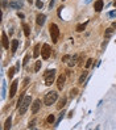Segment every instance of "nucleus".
<instances>
[{"mask_svg": "<svg viewBox=\"0 0 116 130\" xmlns=\"http://www.w3.org/2000/svg\"><path fill=\"white\" fill-rule=\"evenodd\" d=\"M1 41H3V46H4L5 49H8L9 47V41H8V37H7L5 33L1 34Z\"/></svg>", "mask_w": 116, "mask_h": 130, "instance_id": "9b49d317", "label": "nucleus"}, {"mask_svg": "<svg viewBox=\"0 0 116 130\" xmlns=\"http://www.w3.org/2000/svg\"><path fill=\"white\" fill-rule=\"evenodd\" d=\"M45 20H46V16L42 15V13H40V15L37 16V20H36V22H37V25H41V26H42V25L45 24Z\"/></svg>", "mask_w": 116, "mask_h": 130, "instance_id": "1a4fd4ad", "label": "nucleus"}, {"mask_svg": "<svg viewBox=\"0 0 116 130\" xmlns=\"http://www.w3.org/2000/svg\"><path fill=\"white\" fill-rule=\"evenodd\" d=\"M5 97V82H3V87H1V99Z\"/></svg>", "mask_w": 116, "mask_h": 130, "instance_id": "4be33fe9", "label": "nucleus"}, {"mask_svg": "<svg viewBox=\"0 0 116 130\" xmlns=\"http://www.w3.org/2000/svg\"><path fill=\"white\" fill-rule=\"evenodd\" d=\"M53 4H54V0H51V1H50V5H49L50 9H51V7H53Z\"/></svg>", "mask_w": 116, "mask_h": 130, "instance_id": "e433bc0d", "label": "nucleus"}, {"mask_svg": "<svg viewBox=\"0 0 116 130\" xmlns=\"http://www.w3.org/2000/svg\"><path fill=\"white\" fill-rule=\"evenodd\" d=\"M48 122H49V123H53L54 122V114H50L49 117H48Z\"/></svg>", "mask_w": 116, "mask_h": 130, "instance_id": "393cba45", "label": "nucleus"}, {"mask_svg": "<svg viewBox=\"0 0 116 130\" xmlns=\"http://www.w3.org/2000/svg\"><path fill=\"white\" fill-rule=\"evenodd\" d=\"M40 69H41V62L38 61V62H36V66H34V71H40Z\"/></svg>", "mask_w": 116, "mask_h": 130, "instance_id": "b1692460", "label": "nucleus"}, {"mask_svg": "<svg viewBox=\"0 0 116 130\" xmlns=\"http://www.w3.org/2000/svg\"><path fill=\"white\" fill-rule=\"evenodd\" d=\"M28 83H29V78H25V79H24V83H22V84H24V87H27Z\"/></svg>", "mask_w": 116, "mask_h": 130, "instance_id": "2f4dec72", "label": "nucleus"}, {"mask_svg": "<svg viewBox=\"0 0 116 130\" xmlns=\"http://www.w3.org/2000/svg\"><path fill=\"white\" fill-rule=\"evenodd\" d=\"M28 61H29V55H27V57L24 58V62H22V64H24V66H25V64L28 63Z\"/></svg>", "mask_w": 116, "mask_h": 130, "instance_id": "7c9ffc66", "label": "nucleus"}, {"mask_svg": "<svg viewBox=\"0 0 116 130\" xmlns=\"http://www.w3.org/2000/svg\"><path fill=\"white\" fill-rule=\"evenodd\" d=\"M65 80H66V76H65V75L58 76V79H57V86H58V89H62V88H63V86H65Z\"/></svg>", "mask_w": 116, "mask_h": 130, "instance_id": "0eeeda50", "label": "nucleus"}, {"mask_svg": "<svg viewBox=\"0 0 116 130\" xmlns=\"http://www.w3.org/2000/svg\"><path fill=\"white\" fill-rule=\"evenodd\" d=\"M65 105H66V97H62L59 100V104H58V109H62Z\"/></svg>", "mask_w": 116, "mask_h": 130, "instance_id": "4468645a", "label": "nucleus"}, {"mask_svg": "<svg viewBox=\"0 0 116 130\" xmlns=\"http://www.w3.org/2000/svg\"><path fill=\"white\" fill-rule=\"evenodd\" d=\"M3 7H4V8L7 7V1H5V0H3Z\"/></svg>", "mask_w": 116, "mask_h": 130, "instance_id": "c9c22d12", "label": "nucleus"}, {"mask_svg": "<svg viewBox=\"0 0 116 130\" xmlns=\"http://www.w3.org/2000/svg\"><path fill=\"white\" fill-rule=\"evenodd\" d=\"M63 114H65V112H62V113H61V114H59V118L57 120V122H56V126H57V125H58V123H59V122H61V120L63 118Z\"/></svg>", "mask_w": 116, "mask_h": 130, "instance_id": "bb28decb", "label": "nucleus"}, {"mask_svg": "<svg viewBox=\"0 0 116 130\" xmlns=\"http://www.w3.org/2000/svg\"><path fill=\"white\" fill-rule=\"evenodd\" d=\"M70 58H71V57H70V55H65V57L62 58V61H63V62H66V61H69Z\"/></svg>", "mask_w": 116, "mask_h": 130, "instance_id": "473e14b6", "label": "nucleus"}, {"mask_svg": "<svg viewBox=\"0 0 116 130\" xmlns=\"http://www.w3.org/2000/svg\"><path fill=\"white\" fill-rule=\"evenodd\" d=\"M9 7H11V8H21L22 7V1H21V0H17V1H11V3H9Z\"/></svg>", "mask_w": 116, "mask_h": 130, "instance_id": "f8f14e48", "label": "nucleus"}, {"mask_svg": "<svg viewBox=\"0 0 116 130\" xmlns=\"http://www.w3.org/2000/svg\"><path fill=\"white\" fill-rule=\"evenodd\" d=\"M77 95H78V89H77V88H73L71 91H70V96H71V97H75Z\"/></svg>", "mask_w": 116, "mask_h": 130, "instance_id": "412c9836", "label": "nucleus"}, {"mask_svg": "<svg viewBox=\"0 0 116 130\" xmlns=\"http://www.w3.org/2000/svg\"><path fill=\"white\" fill-rule=\"evenodd\" d=\"M62 1H65V0H62Z\"/></svg>", "mask_w": 116, "mask_h": 130, "instance_id": "a19ab883", "label": "nucleus"}, {"mask_svg": "<svg viewBox=\"0 0 116 130\" xmlns=\"http://www.w3.org/2000/svg\"><path fill=\"white\" fill-rule=\"evenodd\" d=\"M112 28H115V29H116V22H114V24H112Z\"/></svg>", "mask_w": 116, "mask_h": 130, "instance_id": "4c0bfd02", "label": "nucleus"}, {"mask_svg": "<svg viewBox=\"0 0 116 130\" xmlns=\"http://www.w3.org/2000/svg\"><path fill=\"white\" fill-rule=\"evenodd\" d=\"M109 17H116V11H112V12H109L108 13Z\"/></svg>", "mask_w": 116, "mask_h": 130, "instance_id": "c756f323", "label": "nucleus"}, {"mask_svg": "<svg viewBox=\"0 0 116 130\" xmlns=\"http://www.w3.org/2000/svg\"><path fill=\"white\" fill-rule=\"evenodd\" d=\"M36 5H37V8H42L44 3L41 1V0H37V1H36Z\"/></svg>", "mask_w": 116, "mask_h": 130, "instance_id": "cd10ccee", "label": "nucleus"}, {"mask_svg": "<svg viewBox=\"0 0 116 130\" xmlns=\"http://www.w3.org/2000/svg\"><path fill=\"white\" fill-rule=\"evenodd\" d=\"M77 59H78V55H74V57H71V58H70L69 64H70V66H75V64H77Z\"/></svg>", "mask_w": 116, "mask_h": 130, "instance_id": "2eb2a0df", "label": "nucleus"}, {"mask_svg": "<svg viewBox=\"0 0 116 130\" xmlns=\"http://www.w3.org/2000/svg\"><path fill=\"white\" fill-rule=\"evenodd\" d=\"M30 103H32V99H30V96H25L24 97V100L21 101V104L19 105V114H24L25 112H27V109L29 108V105H30Z\"/></svg>", "mask_w": 116, "mask_h": 130, "instance_id": "f257e3e1", "label": "nucleus"}, {"mask_svg": "<svg viewBox=\"0 0 116 130\" xmlns=\"http://www.w3.org/2000/svg\"><path fill=\"white\" fill-rule=\"evenodd\" d=\"M28 1H29V3H32V1H33V0H28Z\"/></svg>", "mask_w": 116, "mask_h": 130, "instance_id": "58836bf2", "label": "nucleus"}, {"mask_svg": "<svg viewBox=\"0 0 116 130\" xmlns=\"http://www.w3.org/2000/svg\"><path fill=\"white\" fill-rule=\"evenodd\" d=\"M112 32H114V30H112V28L107 29V30H106V37H109V35L112 34Z\"/></svg>", "mask_w": 116, "mask_h": 130, "instance_id": "a878e982", "label": "nucleus"}, {"mask_svg": "<svg viewBox=\"0 0 116 130\" xmlns=\"http://www.w3.org/2000/svg\"><path fill=\"white\" fill-rule=\"evenodd\" d=\"M50 54H51L50 45L44 43V45H42V49H41V55H42V58H44V59H48V58L50 57Z\"/></svg>", "mask_w": 116, "mask_h": 130, "instance_id": "39448f33", "label": "nucleus"}, {"mask_svg": "<svg viewBox=\"0 0 116 130\" xmlns=\"http://www.w3.org/2000/svg\"><path fill=\"white\" fill-rule=\"evenodd\" d=\"M17 16H19L20 18H24V13H20V12H19V13H17Z\"/></svg>", "mask_w": 116, "mask_h": 130, "instance_id": "f704fd0d", "label": "nucleus"}, {"mask_svg": "<svg viewBox=\"0 0 116 130\" xmlns=\"http://www.w3.org/2000/svg\"><path fill=\"white\" fill-rule=\"evenodd\" d=\"M94 8L96 12H100L103 9V0H96L95 4H94Z\"/></svg>", "mask_w": 116, "mask_h": 130, "instance_id": "9d476101", "label": "nucleus"}, {"mask_svg": "<svg viewBox=\"0 0 116 130\" xmlns=\"http://www.w3.org/2000/svg\"><path fill=\"white\" fill-rule=\"evenodd\" d=\"M44 76H45V84L51 86V83L54 82V76H56V70H48L44 74Z\"/></svg>", "mask_w": 116, "mask_h": 130, "instance_id": "20e7f679", "label": "nucleus"}, {"mask_svg": "<svg viewBox=\"0 0 116 130\" xmlns=\"http://www.w3.org/2000/svg\"><path fill=\"white\" fill-rule=\"evenodd\" d=\"M50 35H51V41H53V43H57L58 42V37H59V29L56 24H50Z\"/></svg>", "mask_w": 116, "mask_h": 130, "instance_id": "7ed1b4c3", "label": "nucleus"}, {"mask_svg": "<svg viewBox=\"0 0 116 130\" xmlns=\"http://www.w3.org/2000/svg\"><path fill=\"white\" fill-rule=\"evenodd\" d=\"M17 46H19V41H17V40H13V41H12V45H11L12 53H15V51L17 50Z\"/></svg>", "mask_w": 116, "mask_h": 130, "instance_id": "ddd939ff", "label": "nucleus"}, {"mask_svg": "<svg viewBox=\"0 0 116 130\" xmlns=\"http://www.w3.org/2000/svg\"><path fill=\"white\" fill-rule=\"evenodd\" d=\"M13 74H15V69H13V67H11V69L8 70V76H9V79H11V78H13Z\"/></svg>", "mask_w": 116, "mask_h": 130, "instance_id": "5701e85b", "label": "nucleus"}, {"mask_svg": "<svg viewBox=\"0 0 116 130\" xmlns=\"http://www.w3.org/2000/svg\"><path fill=\"white\" fill-rule=\"evenodd\" d=\"M91 64H92V59H87V62H86V69L91 67Z\"/></svg>", "mask_w": 116, "mask_h": 130, "instance_id": "c85d7f7f", "label": "nucleus"}, {"mask_svg": "<svg viewBox=\"0 0 116 130\" xmlns=\"http://www.w3.org/2000/svg\"><path fill=\"white\" fill-rule=\"evenodd\" d=\"M114 5H115V7H116V1H115V3H114Z\"/></svg>", "mask_w": 116, "mask_h": 130, "instance_id": "ea45409f", "label": "nucleus"}, {"mask_svg": "<svg viewBox=\"0 0 116 130\" xmlns=\"http://www.w3.org/2000/svg\"><path fill=\"white\" fill-rule=\"evenodd\" d=\"M86 78H87V71H85V72L82 74V76L79 78V83H80V84H83V82L86 80Z\"/></svg>", "mask_w": 116, "mask_h": 130, "instance_id": "aec40b11", "label": "nucleus"}, {"mask_svg": "<svg viewBox=\"0 0 116 130\" xmlns=\"http://www.w3.org/2000/svg\"><path fill=\"white\" fill-rule=\"evenodd\" d=\"M22 29H24L25 35H27V37H29V34H30V32H29V26H28L27 24H24V25H22Z\"/></svg>", "mask_w": 116, "mask_h": 130, "instance_id": "a211bd4d", "label": "nucleus"}, {"mask_svg": "<svg viewBox=\"0 0 116 130\" xmlns=\"http://www.w3.org/2000/svg\"><path fill=\"white\" fill-rule=\"evenodd\" d=\"M34 123H36V121L33 120V121H32L30 123H29V126H28V128H29V129H30V128H33V126H34Z\"/></svg>", "mask_w": 116, "mask_h": 130, "instance_id": "72a5a7b5", "label": "nucleus"}, {"mask_svg": "<svg viewBox=\"0 0 116 130\" xmlns=\"http://www.w3.org/2000/svg\"><path fill=\"white\" fill-rule=\"evenodd\" d=\"M40 106H41V101L40 100H34V103L32 104V113L36 114L38 110H40Z\"/></svg>", "mask_w": 116, "mask_h": 130, "instance_id": "6e6552de", "label": "nucleus"}, {"mask_svg": "<svg viewBox=\"0 0 116 130\" xmlns=\"http://www.w3.org/2000/svg\"><path fill=\"white\" fill-rule=\"evenodd\" d=\"M17 80H15V82H12L11 84V89H9V97H13L16 95V91H17Z\"/></svg>", "mask_w": 116, "mask_h": 130, "instance_id": "423d86ee", "label": "nucleus"}, {"mask_svg": "<svg viewBox=\"0 0 116 130\" xmlns=\"http://www.w3.org/2000/svg\"><path fill=\"white\" fill-rule=\"evenodd\" d=\"M86 29V22L85 24H79L78 26H77V32H83Z\"/></svg>", "mask_w": 116, "mask_h": 130, "instance_id": "6ab92c4d", "label": "nucleus"}, {"mask_svg": "<svg viewBox=\"0 0 116 130\" xmlns=\"http://www.w3.org/2000/svg\"><path fill=\"white\" fill-rule=\"evenodd\" d=\"M38 55H40V45H36V47H34V53H33V57L37 58Z\"/></svg>", "mask_w": 116, "mask_h": 130, "instance_id": "dca6fc26", "label": "nucleus"}, {"mask_svg": "<svg viewBox=\"0 0 116 130\" xmlns=\"http://www.w3.org/2000/svg\"><path fill=\"white\" fill-rule=\"evenodd\" d=\"M11 123H12V118L9 117V118H7V121H5L4 129H5V130H7V129H9V128H11Z\"/></svg>", "mask_w": 116, "mask_h": 130, "instance_id": "f3484780", "label": "nucleus"}, {"mask_svg": "<svg viewBox=\"0 0 116 130\" xmlns=\"http://www.w3.org/2000/svg\"><path fill=\"white\" fill-rule=\"evenodd\" d=\"M57 99H58V93H57V92H54V91H51V92H48L46 96H45V99H44V104L49 106V105H51V104L56 103Z\"/></svg>", "mask_w": 116, "mask_h": 130, "instance_id": "f03ea898", "label": "nucleus"}]
</instances>
